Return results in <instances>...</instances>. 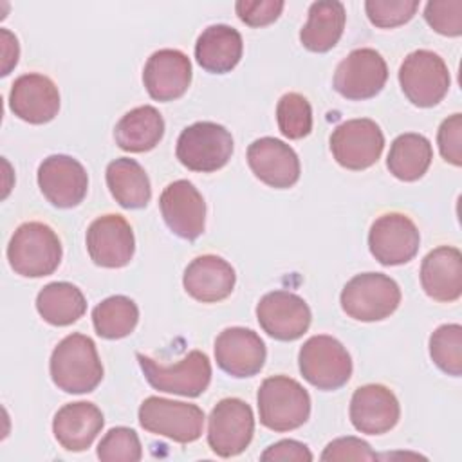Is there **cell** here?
Listing matches in <instances>:
<instances>
[{"instance_id":"obj_1","label":"cell","mask_w":462,"mask_h":462,"mask_svg":"<svg viewBox=\"0 0 462 462\" xmlns=\"http://www.w3.org/2000/svg\"><path fill=\"white\" fill-rule=\"evenodd\" d=\"M49 370L52 383L67 393H88L103 379L94 341L85 334H69L51 354Z\"/></svg>"},{"instance_id":"obj_2","label":"cell","mask_w":462,"mask_h":462,"mask_svg":"<svg viewBox=\"0 0 462 462\" xmlns=\"http://www.w3.org/2000/svg\"><path fill=\"white\" fill-rule=\"evenodd\" d=\"M61 242L43 222H25L16 227L7 245L11 269L25 278L52 274L61 262Z\"/></svg>"},{"instance_id":"obj_3","label":"cell","mask_w":462,"mask_h":462,"mask_svg":"<svg viewBox=\"0 0 462 462\" xmlns=\"http://www.w3.org/2000/svg\"><path fill=\"white\" fill-rule=\"evenodd\" d=\"M260 422L273 431H291L303 426L310 415V395L292 377L263 379L256 393Z\"/></svg>"},{"instance_id":"obj_4","label":"cell","mask_w":462,"mask_h":462,"mask_svg":"<svg viewBox=\"0 0 462 462\" xmlns=\"http://www.w3.org/2000/svg\"><path fill=\"white\" fill-rule=\"evenodd\" d=\"M339 301L352 319L381 321L399 307L401 289L393 278L383 273H361L346 282Z\"/></svg>"},{"instance_id":"obj_5","label":"cell","mask_w":462,"mask_h":462,"mask_svg":"<svg viewBox=\"0 0 462 462\" xmlns=\"http://www.w3.org/2000/svg\"><path fill=\"white\" fill-rule=\"evenodd\" d=\"M175 153L188 170L211 173L224 168L231 159L233 137L218 123L199 121L180 132Z\"/></svg>"},{"instance_id":"obj_6","label":"cell","mask_w":462,"mask_h":462,"mask_svg":"<svg viewBox=\"0 0 462 462\" xmlns=\"http://www.w3.org/2000/svg\"><path fill=\"white\" fill-rule=\"evenodd\" d=\"M298 365L303 379L318 390H337L352 375V357L332 336L309 337L298 354Z\"/></svg>"},{"instance_id":"obj_7","label":"cell","mask_w":462,"mask_h":462,"mask_svg":"<svg viewBox=\"0 0 462 462\" xmlns=\"http://www.w3.org/2000/svg\"><path fill=\"white\" fill-rule=\"evenodd\" d=\"M135 357L150 386L159 392L199 397L209 386L211 363L209 357L200 350L188 352V356H184L177 365H162L139 352Z\"/></svg>"},{"instance_id":"obj_8","label":"cell","mask_w":462,"mask_h":462,"mask_svg":"<svg viewBox=\"0 0 462 462\" xmlns=\"http://www.w3.org/2000/svg\"><path fill=\"white\" fill-rule=\"evenodd\" d=\"M399 83L415 106L430 108L439 105L449 90V70L444 60L426 49L410 52L399 67Z\"/></svg>"},{"instance_id":"obj_9","label":"cell","mask_w":462,"mask_h":462,"mask_svg":"<svg viewBox=\"0 0 462 462\" xmlns=\"http://www.w3.org/2000/svg\"><path fill=\"white\" fill-rule=\"evenodd\" d=\"M139 424L148 433L188 444L202 435L204 411L191 402L152 395L139 406Z\"/></svg>"},{"instance_id":"obj_10","label":"cell","mask_w":462,"mask_h":462,"mask_svg":"<svg viewBox=\"0 0 462 462\" xmlns=\"http://www.w3.org/2000/svg\"><path fill=\"white\" fill-rule=\"evenodd\" d=\"M254 433V415L251 406L238 399L227 397L215 404L208 419V444L222 458L240 455Z\"/></svg>"},{"instance_id":"obj_11","label":"cell","mask_w":462,"mask_h":462,"mask_svg":"<svg viewBox=\"0 0 462 462\" xmlns=\"http://www.w3.org/2000/svg\"><path fill=\"white\" fill-rule=\"evenodd\" d=\"M384 148V135L372 119H348L337 125L330 135V152L336 162L346 170L374 166Z\"/></svg>"},{"instance_id":"obj_12","label":"cell","mask_w":462,"mask_h":462,"mask_svg":"<svg viewBox=\"0 0 462 462\" xmlns=\"http://www.w3.org/2000/svg\"><path fill=\"white\" fill-rule=\"evenodd\" d=\"M388 79L384 58L370 47L354 49L339 61L334 72V90L352 101L377 96Z\"/></svg>"},{"instance_id":"obj_13","label":"cell","mask_w":462,"mask_h":462,"mask_svg":"<svg viewBox=\"0 0 462 462\" xmlns=\"http://www.w3.org/2000/svg\"><path fill=\"white\" fill-rule=\"evenodd\" d=\"M420 244L415 222L404 213H384L374 220L368 231V247L383 265H401L410 262Z\"/></svg>"},{"instance_id":"obj_14","label":"cell","mask_w":462,"mask_h":462,"mask_svg":"<svg viewBox=\"0 0 462 462\" xmlns=\"http://www.w3.org/2000/svg\"><path fill=\"white\" fill-rule=\"evenodd\" d=\"M256 318L263 332L278 341H294L310 327V309L303 298L289 291H273L260 298Z\"/></svg>"},{"instance_id":"obj_15","label":"cell","mask_w":462,"mask_h":462,"mask_svg":"<svg viewBox=\"0 0 462 462\" xmlns=\"http://www.w3.org/2000/svg\"><path fill=\"white\" fill-rule=\"evenodd\" d=\"M38 186L43 197L56 208L78 206L88 189V175L83 164L63 153L49 155L38 168Z\"/></svg>"},{"instance_id":"obj_16","label":"cell","mask_w":462,"mask_h":462,"mask_svg":"<svg viewBox=\"0 0 462 462\" xmlns=\"http://www.w3.org/2000/svg\"><path fill=\"white\" fill-rule=\"evenodd\" d=\"M159 208L166 226L179 238L195 240L204 233L206 202L193 182H170L159 197Z\"/></svg>"},{"instance_id":"obj_17","label":"cell","mask_w":462,"mask_h":462,"mask_svg":"<svg viewBox=\"0 0 462 462\" xmlns=\"http://www.w3.org/2000/svg\"><path fill=\"white\" fill-rule=\"evenodd\" d=\"M87 251L96 265L125 267L135 251L132 226L121 215L97 217L87 229Z\"/></svg>"},{"instance_id":"obj_18","label":"cell","mask_w":462,"mask_h":462,"mask_svg":"<svg viewBox=\"0 0 462 462\" xmlns=\"http://www.w3.org/2000/svg\"><path fill=\"white\" fill-rule=\"evenodd\" d=\"M263 339L251 328L229 327L215 339L217 365L233 377H253L265 363Z\"/></svg>"},{"instance_id":"obj_19","label":"cell","mask_w":462,"mask_h":462,"mask_svg":"<svg viewBox=\"0 0 462 462\" xmlns=\"http://www.w3.org/2000/svg\"><path fill=\"white\" fill-rule=\"evenodd\" d=\"M9 108L31 125L52 121L60 110V92L49 76L29 72L14 79L9 92Z\"/></svg>"},{"instance_id":"obj_20","label":"cell","mask_w":462,"mask_h":462,"mask_svg":"<svg viewBox=\"0 0 462 462\" xmlns=\"http://www.w3.org/2000/svg\"><path fill=\"white\" fill-rule=\"evenodd\" d=\"M247 164L256 179L278 189L291 188L300 179L296 152L276 137H260L247 148Z\"/></svg>"},{"instance_id":"obj_21","label":"cell","mask_w":462,"mask_h":462,"mask_svg":"<svg viewBox=\"0 0 462 462\" xmlns=\"http://www.w3.org/2000/svg\"><path fill=\"white\" fill-rule=\"evenodd\" d=\"M348 413L357 431L383 435L399 422L401 406L390 388L383 384H365L354 392Z\"/></svg>"},{"instance_id":"obj_22","label":"cell","mask_w":462,"mask_h":462,"mask_svg":"<svg viewBox=\"0 0 462 462\" xmlns=\"http://www.w3.org/2000/svg\"><path fill=\"white\" fill-rule=\"evenodd\" d=\"M143 83L155 101L179 99L191 83V61L177 49L155 51L144 63Z\"/></svg>"},{"instance_id":"obj_23","label":"cell","mask_w":462,"mask_h":462,"mask_svg":"<svg viewBox=\"0 0 462 462\" xmlns=\"http://www.w3.org/2000/svg\"><path fill=\"white\" fill-rule=\"evenodd\" d=\"M236 274L229 262L217 254H202L188 263L182 276L186 292L202 303L226 300L235 289Z\"/></svg>"},{"instance_id":"obj_24","label":"cell","mask_w":462,"mask_h":462,"mask_svg":"<svg viewBox=\"0 0 462 462\" xmlns=\"http://www.w3.org/2000/svg\"><path fill=\"white\" fill-rule=\"evenodd\" d=\"M105 424L101 410L94 402L78 401L61 406L52 419V433L67 451H85L92 446Z\"/></svg>"},{"instance_id":"obj_25","label":"cell","mask_w":462,"mask_h":462,"mask_svg":"<svg viewBox=\"0 0 462 462\" xmlns=\"http://www.w3.org/2000/svg\"><path fill=\"white\" fill-rule=\"evenodd\" d=\"M424 292L440 303H451L462 294V254L457 247L439 245L420 263Z\"/></svg>"},{"instance_id":"obj_26","label":"cell","mask_w":462,"mask_h":462,"mask_svg":"<svg viewBox=\"0 0 462 462\" xmlns=\"http://www.w3.org/2000/svg\"><path fill=\"white\" fill-rule=\"evenodd\" d=\"M242 51L240 32L226 23L206 27L195 43L197 63L211 74L231 72L238 65Z\"/></svg>"},{"instance_id":"obj_27","label":"cell","mask_w":462,"mask_h":462,"mask_svg":"<svg viewBox=\"0 0 462 462\" xmlns=\"http://www.w3.org/2000/svg\"><path fill=\"white\" fill-rule=\"evenodd\" d=\"M164 135V119L152 105L126 112L116 125L114 137L121 150L141 153L155 148Z\"/></svg>"},{"instance_id":"obj_28","label":"cell","mask_w":462,"mask_h":462,"mask_svg":"<svg viewBox=\"0 0 462 462\" xmlns=\"http://www.w3.org/2000/svg\"><path fill=\"white\" fill-rule=\"evenodd\" d=\"M345 22L346 13L341 2H314L309 7V20L300 31V42L310 52H327L339 42Z\"/></svg>"},{"instance_id":"obj_29","label":"cell","mask_w":462,"mask_h":462,"mask_svg":"<svg viewBox=\"0 0 462 462\" xmlns=\"http://www.w3.org/2000/svg\"><path fill=\"white\" fill-rule=\"evenodd\" d=\"M106 186L116 202L126 209H141L152 199L144 168L130 157H119L106 166Z\"/></svg>"},{"instance_id":"obj_30","label":"cell","mask_w":462,"mask_h":462,"mask_svg":"<svg viewBox=\"0 0 462 462\" xmlns=\"http://www.w3.org/2000/svg\"><path fill=\"white\" fill-rule=\"evenodd\" d=\"M431 159V143L420 134L408 132L393 139L388 152L386 166L395 179L413 182L428 171Z\"/></svg>"},{"instance_id":"obj_31","label":"cell","mask_w":462,"mask_h":462,"mask_svg":"<svg viewBox=\"0 0 462 462\" xmlns=\"http://www.w3.org/2000/svg\"><path fill=\"white\" fill-rule=\"evenodd\" d=\"M38 314L54 327L76 323L87 310L83 292L69 282L47 283L36 296Z\"/></svg>"},{"instance_id":"obj_32","label":"cell","mask_w":462,"mask_h":462,"mask_svg":"<svg viewBox=\"0 0 462 462\" xmlns=\"http://www.w3.org/2000/svg\"><path fill=\"white\" fill-rule=\"evenodd\" d=\"M139 321V309L134 300L123 294L110 296L92 310V323L97 336L105 339H121L134 332Z\"/></svg>"},{"instance_id":"obj_33","label":"cell","mask_w":462,"mask_h":462,"mask_svg":"<svg viewBox=\"0 0 462 462\" xmlns=\"http://www.w3.org/2000/svg\"><path fill=\"white\" fill-rule=\"evenodd\" d=\"M431 361L448 375L462 374V327L458 323L440 325L430 336Z\"/></svg>"},{"instance_id":"obj_34","label":"cell","mask_w":462,"mask_h":462,"mask_svg":"<svg viewBox=\"0 0 462 462\" xmlns=\"http://www.w3.org/2000/svg\"><path fill=\"white\" fill-rule=\"evenodd\" d=\"M276 121L287 139H303L312 130L310 103L298 92L283 94L276 105Z\"/></svg>"},{"instance_id":"obj_35","label":"cell","mask_w":462,"mask_h":462,"mask_svg":"<svg viewBox=\"0 0 462 462\" xmlns=\"http://www.w3.org/2000/svg\"><path fill=\"white\" fill-rule=\"evenodd\" d=\"M141 457V440L137 433L126 426L108 430L97 446V458L103 462H137Z\"/></svg>"},{"instance_id":"obj_36","label":"cell","mask_w":462,"mask_h":462,"mask_svg":"<svg viewBox=\"0 0 462 462\" xmlns=\"http://www.w3.org/2000/svg\"><path fill=\"white\" fill-rule=\"evenodd\" d=\"M419 9L417 0H366L368 20L381 29H392L410 22Z\"/></svg>"},{"instance_id":"obj_37","label":"cell","mask_w":462,"mask_h":462,"mask_svg":"<svg viewBox=\"0 0 462 462\" xmlns=\"http://www.w3.org/2000/svg\"><path fill=\"white\" fill-rule=\"evenodd\" d=\"M428 25L444 36L462 34V0H435L424 7Z\"/></svg>"},{"instance_id":"obj_38","label":"cell","mask_w":462,"mask_h":462,"mask_svg":"<svg viewBox=\"0 0 462 462\" xmlns=\"http://www.w3.org/2000/svg\"><path fill=\"white\" fill-rule=\"evenodd\" d=\"M437 144L442 159L453 166L462 164V116L446 117L437 132Z\"/></svg>"},{"instance_id":"obj_39","label":"cell","mask_w":462,"mask_h":462,"mask_svg":"<svg viewBox=\"0 0 462 462\" xmlns=\"http://www.w3.org/2000/svg\"><path fill=\"white\" fill-rule=\"evenodd\" d=\"M285 4L282 0H238L235 11L238 18L249 27H263L278 20Z\"/></svg>"},{"instance_id":"obj_40","label":"cell","mask_w":462,"mask_h":462,"mask_svg":"<svg viewBox=\"0 0 462 462\" xmlns=\"http://www.w3.org/2000/svg\"><path fill=\"white\" fill-rule=\"evenodd\" d=\"M377 455L372 451L370 444L357 437H341L327 444L321 453V460H375Z\"/></svg>"},{"instance_id":"obj_41","label":"cell","mask_w":462,"mask_h":462,"mask_svg":"<svg viewBox=\"0 0 462 462\" xmlns=\"http://www.w3.org/2000/svg\"><path fill=\"white\" fill-rule=\"evenodd\" d=\"M260 458L263 462H276V460H294V462H310L312 460V453L310 449L298 440L292 439H285L280 442L271 444L262 455Z\"/></svg>"},{"instance_id":"obj_42","label":"cell","mask_w":462,"mask_h":462,"mask_svg":"<svg viewBox=\"0 0 462 462\" xmlns=\"http://www.w3.org/2000/svg\"><path fill=\"white\" fill-rule=\"evenodd\" d=\"M2 36V76H7L9 70L16 65L18 56H20V47H18V40L13 32H9L7 29L0 31Z\"/></svg>"}]
</instances>
